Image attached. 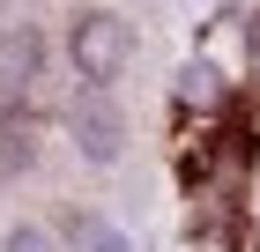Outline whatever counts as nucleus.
Masks as SVG:
<instances>
[{
	"label": "nucleus",
	"instance_id": "1",
	"mask_svg": "<svg viewBox=\"0 0 260 252\" xmlns=\"http://www.w3.org/2000/svg\"><path fill=\"white\" fill-rule=\"evenodd\" d=\"M67 67H75L89 89L119 82L126 67H134V30H126V15H112V8H82V15L67 22Z\"/></svg>",
	"mask_w": 260,
	"mask_h": 252
},
{
	"label": "nucleus",
	"instance_id": "2",
	"mask_svg": "<svg viewBox=\"0 0 260 252\" xmlns=\"http://www.w3.org/2000/svg\"><path fill=\"white\" fill-rule=\"evenodd\" d=\"M67 134H75V149L89 156V163H119L126 156V112L104 97V89L82 82V97L67 104Z\"/></svg>",
	"mask_w": 260,
	"mask_h": 252
},
{
	"label": "nucleus",
	"instance_id": "3",
	"mask_svg": "<svg viewBox=\"0 0 260 252\" xmlns=\"http://www.w3.org/2000/svg\"><path fill=\"white\" fill-rule=\"evenodd\" d=\"M30 156H38V112H30V104H8V112H0V178L22 171Z\"/></svg>",
	"mask_w": 260,
	"mask_h": 252
},
{
	"label": "nucleus",
	"instance_id": "4",
	"mask_svg": "<svg viewBox=\"0 0 260 252\" xmlns=\"http://www.w3.org/2000/svg\"><path fill=\"white\" fill-rule=\"evenodd\" d=\"M45 67V30H8L0 38V75L8 82H30Z\"/></svg>",
	"mask_w": 260,
	"mask_h": 252
},
{
	"label": "nucleus",
	"instance_id": "5",
	"mask_svg": "<svg viewBox=\"0 0 260 252\" xmlns=\"http://www.w3.org/2000/svg\"><path fill=\"white\" fill-rule=\"evenodd\" d=\"M0 252H60V245H52L38 223H22V230H8V237H0Z\"/></svg>",
	"mask_w": 260,
	"mask_h": 252
},
{
	"label": "nucleus",
	"instance_id": "6",
	"mask_svg": "<svg viewBox=\"0 0 260 252\" xmlns=\"http://www.w3.org/2000/svg\"><path fill=\"white\" fill-rule=\"evenodd\" d=\"M82 252H126V237L112 223H82Z\"/></svg>",
	"mask_w": 260,
	"mask_h": 252
},
{
	"label": "nucleus",
	"instance_id": "7",
	"mask_svg": "<svg viewBox=\"0 0 260 252\" xmlns=\"http://www.w3.org/2000/svg\"><path fill=\"white\" fill-rule=\"evenodd\" d=\"M0 8H8V0H0Z\"/></svg>",
	"mask_w": 260,
	"mask_h": 252
}]
</instances>
